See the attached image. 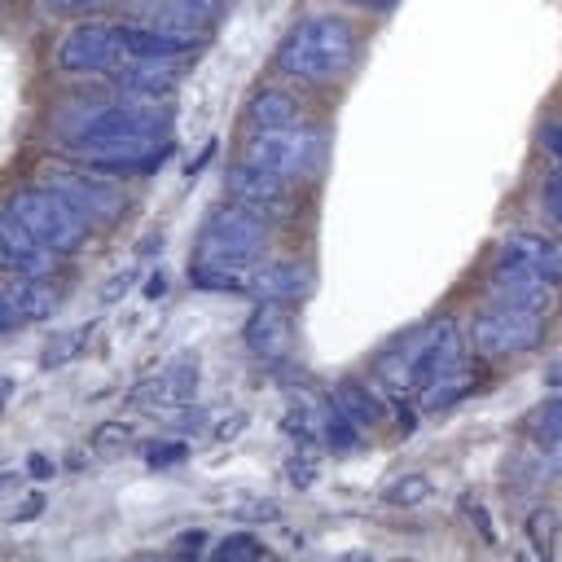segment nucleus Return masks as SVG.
Returning a JSON list of instances; mask_svg holds the SVG:
<instances>
[{"label": "nucleus", "instance_id": "obj_1", "mask_svg": "<svg viewBox=\"0 0 562 562\" xmlns=\"http://www.w3.org/2000/svg\"><path fill=\"white\" fill-rule=\"evenodd\" d=\"M171 110L136 97H75L53 114V140L92 171H154L171 149Z\"/></svg>", "mask_w": 562, "mask_h": 562}, {"label": "nucleus", "instance_id": "obj_2", "mask_svg": "<svg viewBox=\"0 0 562 562\" xmlns=\"http://www.w3.org/2000/svg\"><path fill=\"white\" fill-rule=\"evenodd\" d=\"M360 57V31L342 13H307L277 44V70L294 83H338Z\"/></svg>", "mask_w": 562, "mask_h": 562}, {"label": "nucleus", "instance_id": "obj_3", "mask_svg": "<svg viewBox=\"0 0 562 562\" xmlns=\"http://www.w3.org/2000/svg\"><path fill=\"white\" fill-rule=\"evenodd\" d=\"M268 241H272V211L228 198L224 206H215L206 215V224L198 233V263L250 272L255 263H263Z\"/></svg>", "mask_w": 562, "mask_h": 562}, {"label": "nucleus", "instance_id": "obj_4", "mask_svg": "<svg viewBox=\"0 0 562 562\" xmlns=\"http://www.w3.org/2000/svg\"><path fill=\"white\" fill-rule=\"evenodd\" d=\"M470 334L452 321L439 316L430 325H422V356L413 369V400L422 408H443L452 404L465 386H470Z\"/></svg>", "mask_w": 562, "mask_h": 562}, {"label": "nucleus", "instance_id": "obj_5", "mask_svg": "<svg viewBox=\"0 0 562 562\" xmlns=\"http://www.w3.org/2000/svg\"><path fill=\"white\" fill-rule=\"evenodd\" d=\"M4 211H9L18 224H26L44 246H53L61 259L75 255V250H83V246L92 241V228H97L75 202H66V198H61L57 189H48L44 180L18 184V189L4 198Z\"/></svg>", "mask_w": 562, "mask_h": 562}, {"label": "nucleus", "instance_id": "obj_6", "mask_svg": "<svg viewBox=\"0 0 562 562\" xmlns=\"http://www.w3.org/2000/svg\"><path fill=\"white\" fill-rule=\"evenodd\" d=\"M325 154H329V132L312 127V123H294V127L250 132L241 158L259 162L263 171L281 176L285 184H303L325 167Z\"/></svg>", "mask_w": 562, "mask_h": 562}, {"label": "nucleus", "instance_id": "obj_7", "mask_svg": "<svg viewBox=\"0 0 562 562\" xmlns=\"http://www.w3.org/2000/svg\"><path fill=\"white\" fill-rule=\"evenodd\" d=\"M465 334H470V347L479 356H487V360H514V356L540 347V338H544V312L487 299L470 316V329Z\"/></svg>", "mask_w": 562, "mask_h": 562}, {"label": "nucleus", "instance_id": "obj_8", "mask_svg": "<svg viewBox=\"0 0 562 562\" xmlns=\"http://www.w3.org/2000/svg\"><path fill=\"white\" fill-rule=\"evenodd\" d=\"M123 61H127V44L123 31L110 22H79L53 48V66L70 79H97V75L110 79Z\"/></svg>", "mask_w": 562, "mask_h": 562}, {"label": "nucleus", "instance_id": "obj_9", "mask_svg": "<svg viewBox=\"0 0 562 562\" xmlns=\"http://www.w3.org/2000/svg\"><path fill=\"white\" fill-rule=\"evenodd\" d=\"M40 180L48 189H57L66 202H75L92 224H110L127 211V193L114 184V176L92 171L83 162H53V167H44Z\"/></svg>", "mask_w": 562, "mask_h": 562}, {"label": "nucleus", "instance_id": "obj_10", "mask_svg": "<svg viewBox=\"0 0 562 562\" xmlns=\"http://www.w3.org/2000/svg\"><path fill=\"white\" fill-rule=\"evenodd\" d=\"M487 299H501V303H518V307H531V312H549L553 299H558V285L531 268L527 259L501 250L496 255V268L487 277Z\"/></svg>", "mask_w": 562, "mask_h": 562}, {"label": "nucleus", "instance_id": "obj_11", "mask_svg": "<svg viewBox=\"0 0 562 562\" xmlns=\"http://www.w3.org/2000/svg\"><path fill=\"white\" fill-rule=\"evenodd\" d=\"M61 307L57 277H9L0 281V334H13L31 321H44Z\"/></svg>", "mask_w": 562, "mask_h": 562}, {"label": "nucleus", "instance_id": "obj_12", "mask_svg": "<svg viewBox=\"0 0 562 562\" xmlns=\"http://www.w3.org/2000/svg\"><path fill=\"white\" fill-rule=\"evenodd\" d=\"M0 272L9 277H57L61 272V255L44 246L26 224H18L4 206H0Z\"/></svg>", "mask_w": 562, "mask_h": 562}, {"label": "nucleus", "instance_id": "obj_13", "mask_svg": "<svg viewBox=\"0 0 562 562\" xmlns=\"http://www.w3.org/2000/svg\"><path fill=\"white\" fill-rule=\"evenodd\" d=\"M180 61L184 57H127L110 75V83L136 101H167L180 88Z\"/></svg>", "mask_w": 562, "mask_h": 562}, {"label": "nucleus", "instance_id": "obj_14", "mask_svg": "<svg viewBox=\"0 0 562 562\" xmlns=\"http://www.w3.org/2000/svg\"><path fill=\"white\" fill-rule=\"evenodd\" d=\"M241 342L255 360H285L294 347V316L290 303H255L241 325Z\"/></svg>", "mask_w": 562, "mask_h": 562}, {"label": "nucleus", "instance_id": "obj_15", "mask_svg": "<svg viewBox=\"0 0 562 562\" xmlns=\"http://www.w3.org/2000/svg\"><path fill=\"white\" fill-rule=\"evenodd\" d=\"M316 272L299 259H272V263H255L246 272V294L255 303H299L312 290Z\"/></svg>", "mask_w": 562, "mask_h": 562}, {"label": "nucleus", "instance_id": "obj_16", "mask_svg": "<svg viewBox=\"0 0 562 562\" xmlns=\"http://www.w3.org/2000/svg\"><path fill=\"white\" fill-rule=\"evenodd\" d=\"M198 378H202L198 373V356H176L162 369H154L149 378H140L132 400L136 404H154V408H180V404H189L198 395Z\"/></svg>", "mask_w": 562, "mask_h": 562}, {"label": "nucleus", "instance_id": "obj_17", "mask_svg": "<svg viewBox=\"0 0 562 562\" xmlns=\"http://www.w3.org/2000/svg\"><path fill=\"white\" fill-rule=\"evenodd\" d=\"M422 356V325L395 334L378 356H373V378L378 391H386V400H413V369Z\"/></svg>", "mask_w": 562, "mask_h": 562}, {"label": "nucleus", "instance_id": "obj_18", "mask_svg": "<svg viewBox=\"0 0 562 562\" xmlns=\"http://www.w3.org/2000/svg\"><path fill=\"white\" fill-rule=\"evenodd\" d=\"M224 193L233 202H246V206H263V211H277L285 198H290V184L272 171H263L259 162L250 158H237L228 171H224Z\"/></svg>", "mask_w": 562, "mask_h": 562}, {"label": "nucleus", "instance_id": "obj_19", "mask_svg": "<svg viewBox=\"0 0 562 562\" xmlns=\"http://www.w3.org/2000/svg\"><path fill=\"white\" fill-rule=\"evenodd\" d=\"M123 44H127V57H189L206 44V35H193V31H171V26H140V22H123Z\"/></svg>", "mask_w": 562, "mask_h": 562}, {"label": "nucleus", "instance_id": "obj_20", "mask_svg": "<svg viewBox=\"0 0 562 562\" xmlns=\"http://www.w3.org/2000/svg\"><path fill=\"white\" fill-rule=\"evenodd\" d=\"M294 123H303V105L281 83H268L246 101V127L250 132H272V127H294Z\"/></svg>", "mask_w": 562, "mask_h": 562}, {"label": "nucleus", "instance_id": "obj_21", "mask_svg": "<svg viewBox=\"0 0 562 562\" xmlns=\"http://www.w3.org/2000/svg\"><path fill=\"white\" fill-rule=\"evenodd\" d=\"M224 4H228V0H162V4L149 13V22L171 26V31H193V35H202V31L224 13Z\"/></svg>", "mask_w": 562, "mask_h": 562}, {"label": "nucleus", "instance_id": "obj_22", "mask_svg": "<svg viewBox=\"0 0 562 562\" xmlns=\"http://www.w3.org/2000/svg\"><path fill=\"white\" fill-rule=\"evenodd\" d=\"M501 250H509V255H518V259H527L531 268H540L553 285H562V237H544V233H514V237H505V246Z\"/></svg>", "mask_w": 562, "mask_h": 562}, {"label": "nucleus", "instance_id": "obj_23", "mask_svg": "<svg viewBox=\"0 0 562 562\" xmlns=\"http://www.w3.org/2000/svg\"><path fill=\"white\" fill-rule=\"evenodd\" d=\"M329 404H334L342 417H351L360 430H369V426H378V422L386 417V400H382L373 386H364V382H338L334 395H329Z\"/></svg>", "mask_w": 562, "mask_h": 562}, {"label": "nucleus", "instance_id": "obj_24", "mask_svg": "<svg viewBox=\"0 0 562 562\" xmlns=\"http://www.w3.org/2000/svg\"><path fill=\"white\" fill-rule=\"evenodd\" d=\"M531 443L549 457V465H562V400H549L531 413Z\"/></svg>", "mask_w": 562, "mask_h": 562}, {"label": "nucleus", "instance_id": "obj_25", "mask_svg": "<svg viewBox=\"0 0 562 562\" xmlns=\"http://www.w3.org/2000/svg\"><path fill=\"white\" fill-rule=\"evenodd\" d=\"M426 496H430V479H426V474H400L395 483L382 487V501L395 505V509H413V505H422Z\"/></svg>", "mask_w": 562, "mask_h": 562}, {"label": "nucleus", "instance_id": "obj_26", "mask_svg": "<svg viewBox=\"0 0 562 562\" xmlns=\"http://www.w3.org/2000/svg\"><path fill=\"white\" fill-rule=\"evenodd\" d=\"M88 338H92V321H88V325H75V329H70V334H61V338H53V342H48V351H44V364L53 369V364L75 360V356L88 347Z\"/></svg>", "mask_w": 562, "mask_h": 562}, {"label": "nucleus", "instance_id": "obj_27", "mask_svg": "<svg viewBox=\"0 0 562 562\" xmlns=\"http://www.w3.org/2000/svg\"><path fill=\"white\" fill-rule=\"evenodd\" d=\"M228 514L250 527V522H272V518H281V505H277V501H263V496H237V501H228Z\"/></svg>", "mask_w": 562, "mask_h": 562}, {"label": "nucleus", "instance_id": "obj_28", "mask_svg": "<svg viewBox=\"0 0 562 562\" xmlns=\"http://www.w3.org/2000/svg\"><path fill=\"white\" fill-rule=\"evenodd\" d=\"M215 553H220V558H263L268 549H263L250 531H233V536H224V540L215 544Z\"/></svg>", "mask_w": 562, "mask_h": 562}, {"label": "nucleus", "instance_id": "obj_29", "mask_svg": "<svg viewBox=\"0 0 562 562\" xmlns=\"http://www.w3.org/2000/svg\"><path fill=\"white\" fill-rule=\"evenodd\" d=\"M132 435H136L132 422H105V426L92 435V448H97V452H119L123 443H132Z\"/></svg>", "mask_w": 562, "mask_h": 562}, {"label": "nucleus", "instance_id": "obj_30", "mask_svg": "<svg viewBox=\"0 0 562 562\" xmlns=\"http://www.w3.org/2000/svg\"><path fill=\"white\" fill-rule=\"evenodd\" d=\"M527 527H531V536H536V544H540V553H553V527H558V518H553V509H536V514L527 518Z\"/></svg>", "mask_w": 562, "mask_h": 562}, {"label": "nucleus", "instance_id": "obj_31", "mask_svg": "<svg viewBox=\"0 0 562 562\" xmlns=\"http://www.w3.org/2000/svg\"><path fill=\"white\" fill-rule=\"evenodd\" d=\"M540 206L553 224H562V171H553L544 184H540Z\"/></svg>", "mask_w": 562, "mask_h": 562}, {"label": "nucleus", "instance_id": "obj_32", "mask_svg": "<svg viewBox=\"0 0 562 562\" xmlns=\"http://www.w3.org/2000/svg\"><path fill=\"white\" fill-rule=\"evenodd\" d=\"M136 277H140L136 268H123L119 277H110V285L101 290V303H105V307H110V303H119V299H123V294L132 290V281H136Z\"/></svg>", "mask_w": 562, "mask_h": 562}, {"label": "nucleus", "instance_id": "obj_33", "mask_svg": "<svg viewBox=\"0 0 562 562\" xmlns=\"http://www.w3.org/2000/svg\"><path fill=\"white\" fill-rule=\"evenodd\" d=\"M184 457V443H149V461L154 465H171Z\"/></svg>", "mask_w": 562, "mask_h": 562}, {"label": "nucleus", "instance_id": "obj_34", "mask_svg": "<svg viewBox=\"0 0 562 562\" xmlns=\"http://www.w3.org/2000/svg\"><path fill=\"white\" fill-rule=\"evenodd\" d=\"M53 13H92V9H101L105 0H44Z\"/></svg>", "mask_w": 562, "mask_h": 562}, {"label": "nucleus", "instance_id": "obj_35", "mask_svg": "<svg viewBox=\"0 0 562 562\" xmlns=\"http://www.w3.org/2000/svg\"><path fill=\"white\" fill-rule=\"evenodd\" d=\"M540 140H544V149L553 154V162L562 167V127H558V123H553V127H544V132H540Z\"/></svg>", "mask_w": 562, "mask_h": 562}, {"label": "nucleus", "instance_id": "obj_36", "mask_svg": "<svg viewBox=\"0 0 562 562\" xmlns=\"http://www.w3.org/2000/svg\"><path fill=\"white\" fill-rule=\"evenodd\" d=\"M9 386H13V382H9V378H0V404L9 400Z\"/></svg>", "mask_w": 562, "mask_h": 562}, {"label": "nucleus", "instance_id": "obj_37", "mask_svg": "<svg viewBox=\"0 0 562 562\" xmlns=\"http://www.w3.org/2000/svg\"><path fill=\"white\" fill-rule=\"evenodd\" d=\"M136 4H145V9H149V13H154V9H158V4H162V0H136Z\"/></svg>", "mask_w": 562, "mask_h": 562}, {"label": "nucleus", "instance_id": "obj_38", "mask_svg": "<svg viewBox=\"0 0 562 562\" xmlns=\"http://www.w3.org/2000/svg\"><path fill=\"white\" fill-rule=\"evenodd\" d=\"M360 4H378V9H382V4H391V0H360Z\"/></svg>", "mask_w": 562, "mask_h": 562}]
</instances>
